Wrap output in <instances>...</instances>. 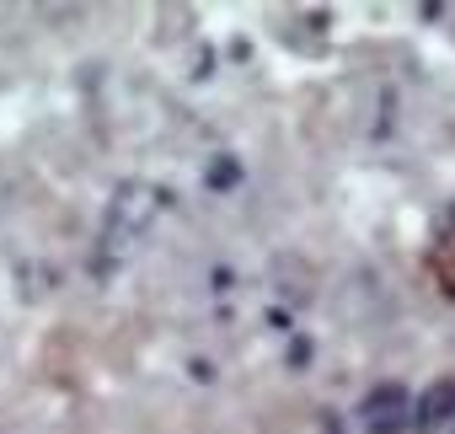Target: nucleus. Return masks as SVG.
<instances>
[{
  "mask_svg": "<svg viewBox=\"0 0 455 434\" xmlns=\"http://www.w3.org/2000/svg\"><path fill=\"white\" fill-rule=\"evenodd\" d=\"M450 418H455V381H434L423 391V402L412 407V423H418V434H439Z\"/></svg>",
  "mask_w": 455,
  "mask_h": 434,
  "instance_id": "obj_2",
  "label": "nucleus"
},
{
  "mask_svg": "<svg viewBox=\"0 0 455 434\" xmlns=\"http://www.w3.org/2000/svg\"><path fill=\"white\" fill-rule=\"evenodd\" d=\"M412 423V397L407 386H375L364 397V429L370 434H402Z\"/></svg>",
  "mask_w": 455,
  "mask_h": 434,
  "instance_id": "obj_1",
  "label": "nucleus"
}]
</instances>
